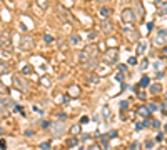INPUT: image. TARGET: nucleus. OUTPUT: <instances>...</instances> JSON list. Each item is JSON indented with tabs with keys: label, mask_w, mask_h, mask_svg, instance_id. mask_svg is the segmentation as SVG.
<instances>
[{
	"label": "nucleus",
	"mask_w": 167,
	"mask_h": 150,
	"mask_svg": "<svg viewBox=\"0 0 167 150\" xmlns=\"http://www.w3.org/2000/svg\"><path fill=\"white\" fill-rule=\"evenodd\" d=\"M95 55H97V47H95V45H87L82 52H80L79 60H80L82 63H89V62H92V59H94Z\"/></svg>",
	"instance_id": "obj_1"
},
{
	"label": "nucleus",
	"mask_w": 167,
	"mask_h": 150,
	"mask_svg": "<svg viewBox=\"0 0 167 150\" xmlns=\"http://www.w3.org/2000/svg\"><path fill=\"white\" fill-rule=\"evenodd\" d=\"M120 18L122 22L125 23V25H132V23H136V12H134L132 9H124L120 14Z\"/></svg>",
	"instance_id": "obj_2"
},
{
	"label": "nucleus",
	"mask_w": 167,
	"mask_h": 150,
	"mask_svg": "<svg viewBox=\"0 0 167 150\" xmlns=\"http://www.w3.org/2000/svg\"><path fill=\"white\" fill-rule=\"evenodd\" d=\"M57 15H59V18L65 23H72V20H74L72 18V14L65 9L64 5H57Z\"/></svg>",
	"instance_id": "obj_3"
},
{
	"label": "nucleus",
	"mask_w": 167,
	"mask_h": 150,
	"mask_svg": "<svg viewBox=\"0 0 167 150\" xmlns=\"http://www.w3.org/2000/svg\"><path fill=\"white\" fill-rule=\"evenodd\" d=\"M165 43H167V30L159 28L156 32V37H154V45L162 47V45H165Z\"/></svg>",
	"instance_id": "obj_4"
},
{
	"label": "nucleus",
	"mask_w": 167,
	"mask_h": 150,
	"mask_svg": "<svg viewBox=\"0 0 167 150\" xmlns=\"http://www.w3.org/2000/svg\"><path fill=\"white\" fill-rule=\"evenodd\" d=\"M0 47H2L3 50H7V52H12V50H14L12 39L9 37V34H2V37H0Z\"/></svg>",
	"instance_id": "obj_5"
},
{
	"label": "nucleus",
	"mask_w": 167,
	"mask_h": 150,
	"mask_svg": "<svg viewBox=\"0 0 167 150\" xmlns=\"http://www.w3.org/2000/svg\"><path fill=\"white\" fill-rule=\"evenodd\" d=\"M64 132H65V124L62 122V120L52 124V135L54 137H60Z\"/></svg>",
	"instance_id": "obj_6"
},
{
	"label": "nucleus",
	"mask_w": 167,
	"mask_h": 150,
	"mask_svg": "<svg viewBox=\"0 0 167 150\" xmlns=\"http://www.w3.org/2000/svg\"><path fill=\"white\" fill-rule=\"evenodd\" d=\"M122 34H124V37L127 40H132V42H136V40L139 39V32L134 30V28H129V27H125L124 30H122Z\"/></svg>",
	"instance_id": "obj_7"
},
{
	"label": "nucleus",
	"mask_w": 167,
	"mask_h": 150,
	"mask_svg": "<svg viewBox=\"0 0 167 150\" xmlns=\"http://www.w3.org/2000/svg\"><path fill=\"white\" fill-rule=\"evenodd\" d=\"M12 83H14L15 88H19L20 92H27V83L23 79H20V77H14L12 79Z\"/></svg>",
	"instance_id": "obj_8"
},
{
	"label": "nucleus",
	"mask_w": 167,
	"mask_h": 150,
	"mask_svg": "<svg viewBox=\"0 0 167 150\" xmlns=\"http://www.w3.org/2000/svg\"><path fill=\"white\" fill-rule=\"evenodd\" d=\"M117 57H119V50H117V48H109V50L105 52V60H107L109 63H114L117 60Z\"/></svg>",
	"instance_id": "obj_9"
},
{
	"label": "nucleus",
	"mask_w": 167,
	"mask_h": 150,
	"mask_svg": "<svg viewBox=\"0 0 167 150\" xmlns=\"http://www.w3.org/2000/svg\"><path fill=\"white\" fill-rule=\"evenodd\" d=\"M32 47H34V40L30 37H27V35H23V37L20 39V48H22V50H30Z\"/></svg>",
	"instance_id": "obj_10"
},
{
	"label": "nucleus",
	"mask_w": 167,
	"mask_h": 150,
	"mask_svg": "<svg viewBox=\"0 0 167 150\" xmlns=\"http://www.w3.org/2000/svg\"><path fill=\"white\" fill-rule=\"evenodd\" d=\"M137 115L142 117V119H149V117H150V110H149L147 105H140V107L137 108Z\"/></svg>",
	"instance_id": "obj_11"
},
{
	"label": "nucleus",
	"mask_w": 167,
	"mask_h": 150,
	"mask_svg": "<svg viewBox=\"0 0 167 150\" xmlns=\"http://www.w3.org/2000/svg\"><path fill=\"white\" fill-rule=\"evenodd\" d=\"M0 105H2V108H5V110H9V108L15 107V103L12 102L10 99H7V97H2V99H0Z\"/></svg>",
	"instance_id": "obj_12"
},
{
	"label": "nucleus",
	"mask_w": 167,
	"mask_h": 150,
	"mask_svg": "<svg viewBox=\"0 0 167 150\" xmlns=\"http://www.w3.org/2000/svg\"><path fill=\"white\" fill-rule=\"evenodd\" d=\"M79 95H80V88L77 87V85H72V87L69 88V97H74L75 99V97H79Z\"/></svg>",
	"instance_id": "obj_13"
},
{
	"label": "nucleus",
	"mask_w": 167,
	"mask_h": 150,
	"mask_svg": "<svg viewBox=\"0 0 167 150\" xmlns=\"http://www.w3.org/2000/svg\"><path fill=\"white\" fill-rule=\"evenodd\" d=\"M100 27H102V30L105 32V34H111V32H112V23L109 22V20H104Z\"/></svg>",
	"instance_id": "obj_14"
},
{
	"label": "nucleus",
	"mask_w": 167,
	"mask_h": 150,
	"mask_svg": "<svg viewBox=\"0 0 167 150\" xmlns=\"http://www.w3.org/2000/svg\"><path fill=\"white\" fill-rule=\"evenodd\" d=\"M35 3H37V7L40 10H47L48 9V0H35Z\"/></svg>",
	"instance_id": "obj_15"
},
{
	"label": "nucleus",
	"mask_w": 167,
	"mask_h": 150,
	"mask_svg": "<svg viewBox=\"0 0 167 150\" xmlns=\"http://www.w3.org/2000/svg\"><path fill=\"white\" fill-rule=\"evenodd\" d=\"M147 85H150V79H149L147 75H144V77H142V79L139 80V87L145 88V87H147Z\"/></svg>",
	"instance_id": "obj_16"
},
{
	"label": "nucleus",
	"mask_w": 167,
	"mask_h": 150,
	"mask_svg": "<svg viewBox=\"0 0 167 150\" xmlns=\"http://www.w3.org/2000/svg\"><path fill=\"white\" fill-rule=\"evenodd\" d=\"M77 144H79L77 137H69V139H67V142H65V145H67V147H75Z\"/></svg>",
	"instance_id": "obj_17"
},
{
	"label": "nucleus",
	"mask_w": 167,
	"mask_h": 150,
	"mask_svg": "<svg viewBox=\"0 0 167 150\" xmlns=\"http://www.w3.org/2000/svg\"><path fill=\"white\" fill-rule=\"evenodd\" d=\"M150 92H152V94H161V92H162V85L161 83L150 85Z\"/></svg>",
	"instance_id": "obj_18"
},
{
	"label": "nucleus",
	"mask_w": 167,
	"mask_h": 150,
	"mask_svg": "<svg viewBox=\"0 0 167 150\" xmlns=\"http://www.w3.org/2000/svg\"><path fill=\"white\" fill-rule=\"evenodd\" d=\"M40 83L44 85V87H50V83H52V80H50V77H47V75H44L42 79H40Z\"/></svg>",
	"instance_id": "obj_19"
},
{
	"label": "nucleus",
	"mask_w": 167,
	"mask_h": 150,
	"mask_svg": "<svg viewBox=\"0 0 167 150\" xmlns=\"http://www.w3.org/2000/svg\"><path fill=\"white\" fill-rule=\"evenodd\" d=\"M159 14L161 15H165L167 14V2H162L161 7H159Z\"/></svg>",
	"instance_id": "obj_20"
},
{
	"label": "nucleus",
	"mask_w": 167,
	"mask_h": 150,
	"mask_svg": "<svg viewBox=\"0 0 167 150\" xmlns=\"http://www.w3.org/2000/svg\"><path fill=\"white\" fill-rule=\"evenodd\" d=\"M80 40H82V39H80L79 35H72V37H70V43H72V45H79Z\"/></svg>",
	"instance_id": "obj_21"
},
{
	"label": "nucleus",
	"mask_w": 167,
	"mask_h": 150,
	"mask_svg": "<svg viewBox=\"0 0 167 150\" xmlns=\"http://www.w3.org/2000/svg\"><path fill=\"white\" fill-rule=\"evenodd\" d=\"M100 15H102L104 18H105V17H109V15H111V10H109L107 7H102V9H100Z\"/></svg>",
	"instance_id": "obj_22"
},
{
	"label": "nucleus",
	"mask_w": 167,
	"mask_h": 150,
	"mask_svg": "<svg viewBox=\"0 0 167 150\" xmlns=\"http://www.w3.org/2000/svg\"><path fill=\"white\" fill-rule=\"evenodd\" d=\"M70 132L74 133V135H77V133L80 132V124H77V125H72V127H70Z\"/></svg>",
	"instance_id": "obj_23"
},
{
	"label": "nucleus",
	"mask_w": 167,
	"mask_h": 150,
	"mask_svg": "<svg viewBox=\"0 0 167 150\" xmlns=\"http://www.w3.org/2000/svg\"><path fill=\"white\" fill-rule=\"evenodd\" d=\"M7 72H9V68H7V65L0 60V74H7Z\"/></svg>",
	"instance_id": "obj_24"
},
{
	"label": "nucleus",
	"mask_w": 167,
	"mask_h": 150,
	"mask_svg": "<svg viewBox=\"0 0 167 150\" xmlns=\"http://www.w3.org/2000/svg\"><path fill=\"white\" fill-rule=\"evenodd\" d=\"M144 50H145V43H139V45H137V54L142 55V54H144Z\"/></svg>",
	"instance_id": "obj_25"
},
{
	"label": "nucleus",
	"mask_w": 167,
	"mask_h": 150,
	"mask_svg": "<svg viewBox=\"0 0 167 150\" xmlns=\"http://www.w3.org/2000/svg\"><path fill=\"white\" fill-rule=\"evenodd\" d=\"M22 72H23V74H27V75L32 74V67H30V65H25V67L22 68Z\"/></svg>",
	"instance_id": "obj_26"
},
{
	"label": "nucleus",
	"mask_w": 167,
	"mask_h": 150,
	"mask_svg": "<svg viewBox=\"0 0 167 150\" xmlns=\"http://www.w3.org/2000/svg\"><path fill=\"white\" fill-rule=\"evenodd\" d=\"M102 115L105 117V119H109V115H111V112H109V107H104V108H102Z\"/></svg>",
	"instance_id": "obj_27"
},
{
	"label": "nucleus",
	"mask_w": 167,
	"mask_h": 150,
	"mask_svg": "<svg viewBox=\"0 0 167 150\" xmlns=\"http://www.w3.org/2000/svg\"><path fill=\"white\" fill-rule=\"evenodd\" d=\"M115 80H117V82H124V74H122V72H119V74L115 75Z\"/></svg>",
	"instance_id": "obj_28"
},
{
	"label": "nucleus",
	"mask_w": 167,
	"mask_h": 150,
	"mask_svg": "<svg viewBox=\"0 0 167 150\" xmlns=\"http://www.w3.org/2000/svg\"><path fill=\"white\" fill-rule=\"evenodd\" d=\"M129 65H137V59H136V57H130V59H129Z\"/></svg>",
	"instance_id": "obj_29"
},
{
	"label": "nucleus",
	"mask_w": 167,
	"mask_h": 150,
	"mask_svg": "<svg viewBox=\"0 0 167 150\" xmlns=\"http://www.w3.org/2000/svg\"><path fill=\"white\" fill-rule=\"evenodd\" d=\"M44 39H45V42H47V43H52V42H54V37H52V35H48V34H47Z\"/></svg>",
	"instance_id": "obj_30"
},
{
	"label": "nucleus",
	"mask_w": 167,
	"mask_h": 150,
	"mask_svg": "<svg viewBox=\"0 0 167 150\" xmlns=\"http://www.w3.org/2000/svg\"><path fill=\"white\" fill-rule=\"evenodd\" d=\"M157 108H159V107H157V103H150V105H149V110H150V112H156Z\"/></svg>",
	"instance_id": "obj_31"
},
{
	"label": "nucleus",
	"mask_w": 167,
	"mask_h": 150,
	"mask_svg": "<svg viewBox=\"0 0 167 150\" xmlns=\"http://www.w3.org/2000/svg\"><path fill=\"white\" fill-rule=\"evenodd\" d=\"M147 65H149V60H144V62L140 63V68H142V70H145V68H147Z\"/></svg>",
	"instance_id": "obj_32"
},
{
	"label": "nucleus",
	"mask_w": 167,
	"mask_h": 150,
	"mask_svg": "<svg viewBox=\"0 0 167 150\" xmlns=\"http://www.w3.org/2000/svg\"><path fill=\"white\" fill-rule=\"evenodd\" d=\"M120 108H122V110H127V108H129V103H127V102H120Z\"/></svg>",
	"instance_id": "obj_33"
},
{
	"label": "nucleus",
	"mask_w": 167,
	"mask_h": 150,
	"mask_svg": "<svg viewBox=\"0 0 167 150\" xmlns=\"http://www.w3.org/2000/svg\"><path fill=\"white\" fill-rule=\"evenodd\" d=\"M145 147H147V148H152V147H154V140H147V142H145Z\"/></svg>",
	"instance_id": "obj_34"
},
{
	"label": "nucleus",
	"mask_w": 167,
	"mask_h": 150,
	"mask_svg": "<svg viewBox=\"0 0 167 150\" xmlns=\"http://www.w3.org/2000/svg\"><path fill=\"white\" fill-rule=\"evenodd\" d=\"M40 147H42L44 150H50V144H48V142H45V144H42Z\"/></svg>",
	"instance_id": "obj_35"
},
{
	"label": "nucleus",
	"mask_w": 167,
	"mask_h": 150,
	"mask_svg": "<svg viewBox=\"0 0 167 150\" xmlns=\"http://www.w3.org/2000/svg\"><path fill=\"white\" fill-rule=\"evenodd\" d=\"M97 35H95V32H89V40H94Z\"/></svg>",
	"instance_id": "obj_36"
},
{
	"label": "nucleus",
	"mask_w": 167,
	"mask_h": 150,
	"mask_svg": "<svg viewBox=\"0 0 167 150\" xmlns=\"http://www.w3.org/2000/svg\"><path fill=\"white\" fill-rule=\"evenodd\" d=\"M136 128L137 130H142V128H144V124H136Z\"/></svg>",
	"instance_id": "obj_37"
},
{
	"label": "nucleus",
	"mask_w": 167,
	"mask_h": 150,
	"mask_svg": "<svg viewBox=\"0 0 167 150\" xmlns=\"http://www.w3.org/2000/svg\"><path fill=\"white\" fill-rule=\"evenodd\" d=\"M137 145H139V144H137V142H134V144L130 145V150H137Z\"/></svg>",
	"instance_id": "obj_38"
},
{
	"label": "nucleus",
	"mask_w": 167,
	"mask_h": 150,
	"mask_svg": "<svg viewBox=\"0 0 167 150\" xmlns=\"http://www.w3.org/2000/svg\"><path fill=\"white\" fill-rule=\"evenodd\" d=\"M5 147H7V145H5V140H0V148L3 150V148H5Z\"/></svg>",
	"instance_id": "obj_39"
},
{
	"label": "nucleus",
	"mask_w": 167,
	"mask_h": 150,
	"mask_svg": "<svg viewBox=\"0 0 167 150\" xmlns=\"http://www.w3.org/2000/svg\"><path fill=\"white\" fill-rule=\"evenodd\" d=\"M89 122V117H82V120H80V124H87Z\"/></svg>",
	"instance_id": "obj_40"
},
{
	"label": "nucleus",
	"mask_w": 167,
	"mask_h": 150,
	"mask_svg": "<svg viewBox=\"0 0 167 150\" xmlns=\"http://www.w3.org/2000/svg\"><path fill=\"white\" fill-rule=\"evenodd\" d=\"M156 140H159V142H161V140H164V135H162V133H159V135L156 137Z\"/></svg>",
	"instance_id": "obj_41"
},
{
	"label": "nucleus",
	"mask_w": 167,
	"mask_h": 150,
	"mask_svg": "<svg viewBox=\"0 0 167 150\" xmlns=\"http://www.w3.org/2000/svg\"><path fill=\"white\" fill-rule=\"evenodd\" d=\"M159 125H161V124H159V120H154V122H152V127H156V128H157Z\"/></svg>",
	"instance_id": "obj_42"
},
{
	"label": "nucleus",
	"mask_w": 167,
	"mask_h": 150,
	"mask_svg": "<svg viewBox=\"0 0 167 150\" xmlns=\"http://www.w3.org/2000/svg\"><path fill=\"white\" fill-rule=\"evenodd\" d=\"M89 150H100V147H99V145H92V147L89 148Z\"/></svg>",
	"instance_id": "obj_43"
},
{
	"label": "nucleus",
	"mask_w": 167,
	"mask_h": 150,
	"mask_svg": "<svg viewBox=\"0 0 167 150\" xmlns=\"http://www.w3.org/2000/svg\"><path fill=\"white\" fill-rule=\"evenodd\" d=\"M69 100H70V97H69V95H64V102L69 103Z\"/></svg>",
	"instance_id": "obj_44"
},
{
	"label": "nucleus",
	"mask_w": 167,
	"mask_h": 150,
	"mask_svg": "<svg viewBox=\"0 0 167 150\" xmlns=\"http://www.w3.org/2000/svg\"><path fill=\"white\" fill-rule=\"evenodd\" d=\"M162 112H164V113L167 112V103H162Z\"/></svg>",
	"instance_id": "obj_45"
},
{
	"label": "nucleus",
	"mask_w": 167,
	"mask_h": 150,
	"mask_svg": "<svg viewBox=\"0 0 167 150\" xmlns=\"http://www.w3.org/2000/svg\"><path fill=\"white\" fill-rule=\"evenodd\" d=\"M164 130H165V132H167V124H165V125H164Z\"/></svg>",
	"instance_id": "obj_46"
},
{
	"label": "nucleus",
	"mask_w": 167,
	"mask_h": 150,
	"mask_svg": "<svg viewBox=\"0 0 167 150\" xmlns=\"http://www.w3.org/2000/svg\"><path fill=\"white\" fill-rule=\"evenodd\" d=\"M164 54H165V55H167V48H165V50H164Z\"/></svg>",
	"instance_id": "obj_47"
},
{
	"label": "nucleus",
	"mask_w": 167,
	"mask_h": 150,
	"mask_svg": "<svg viewBox=\"0 0 167 150\" xmlns=\"http://www.w3.org/2000/svg\"><path fill=\"white\" fill-rule=\"evenodd\" d=\"M0 135H2V128H0Z\"/></svg>",
	"instance_id": "obj_48"
},
{
	"label": "nucleus",
	"mask_w": 167,
	"mask_h": 150,
	"mask_svg": "<svg viewBox=\"0 0 167 150\" xmlns=\"http://www.w3.org/2000/svg\"><path fill=\"white\" fill-rule=\"evenodd\" d=\"M0 37H2V34H0Z\"/></svg>",
	"instance_id": "obj_49"
}]
</instances>
